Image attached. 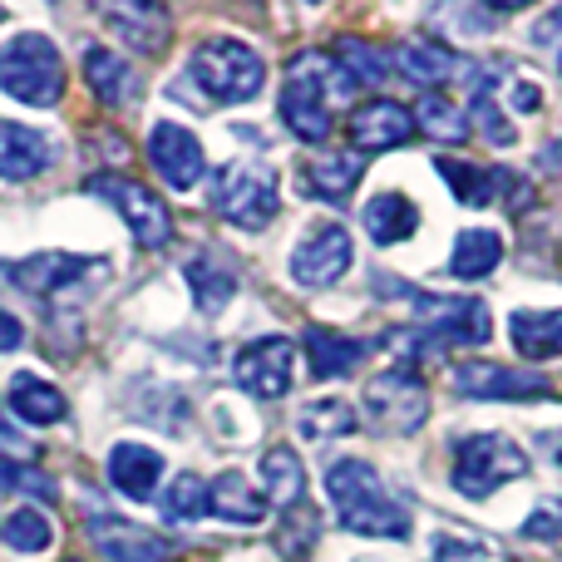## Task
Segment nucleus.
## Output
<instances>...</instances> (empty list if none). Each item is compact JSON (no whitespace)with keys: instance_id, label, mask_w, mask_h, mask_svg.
Segmentation results:
<instances>
[{"instance_id":"nucleus-32","label":"nucleus","mask_w":562,"mask_h":562,"mask_svg":"<svg viewBox=\"0 0 562 562\" xmlns=\"http://www.w3.org/2000/svg\"><path fill=\"white\" fill-rule=\"evenodd\" d=\"M104 20L128 40V45H144L148 55H154V49H164V40H168V15L158 5H128V10L124 5H109Z\"/></svg>"},{"instance_id":"nucleus-11","label":"nucleus","mask_w":562,"mask_h":562,"mask_svg":"<svg viewBox=\"0 0 562 562\" xmlns=\"http://www.w3.org/2000/svg\"><path fill=\"white\" fill-rule=\"evenodd\" d=\"M449 385L464 400H553V380L538 370L494 366V360H464L449 370Z\"/></svg>"},{"instance_id":"nucleus-5","label":"nucleus","mask_w":562,"mask_h":562,"mask_svg":"<svg viewBox=\"0 0 562 562\" xmlns=\"http://www.w3.org/2000/svg\"><path fill=\"white\" fill-rule=\"evenodd\" d=\"M0 89L30 109L59 104V94H65V59H59L55 40L25 30L10 45H0Z\"/></svg>"},{"instance_id":"nucleus-19","label":"nucleus","mask_w":562,"mask_h":562,"mask_svg":"<svg viewBox=\"0 0 562 562\" xmlns=\"http://www.w3.org/2000/svg\"><path fill=\"white\" fill-rule=\"evenodd\" d=\"M109 484L119 488V494L128 498V504H148V498L158 494V479H164V454L148 445H134V439H124V445L109 449Z\"/></svg>"},{"instance_id":"nucleus-46","label":"nucleus","mask_w":562,"mask_h":562,"mask_svg":"<svg viewBox=\"0 0 562 562\" xmlns=\"http://www.w3.org/2000/svg\"><path fill=\"white\" fill-rule=\"evenodd\" d=\"M558 464H562V449H558Z\"/></svg>"},{"instance_id":"nucleus-43","label":"nucleus","mask_w":562,"mask_h":562,"mask_svg":"<svg viewBox=\"0 0 562 562\" xmlns=\"http://www.w3.org/2000/svg\"><path fill=\"white\" fill-rule=\"evenodd\" d=\"M553 40H562V5L548 10V15L533 25V45H553Z\"/></svg>"},{"instance_id":"nucleus-34","label":"nucleus","mask_w":562,"mask_h":562,"mask_svg":"<svg viewBox=\"0 0 562 562\" xmlns=\"http://www.w3.org/2000/svg\"><path fill=\"white\" fill-rule=\"evenodd\" d=\"M415 114V128L419 134H429L435 144H464L469 138V119L454 109V99L445 94H419V104L409 109Z\"/></svg>"},{"instance_id":"nucleus-6","label":"nucleus","mask_w":562,"mask_h":562,"mask_svg":"<svg viewBox=\"0 0 562 562\" xmlns=\"http://www.w3.org/2000/svg\"><path fill=\"white\" fill-rule=\"evenodd\" d=\"M281 193H277V173L272 164H257V158H237V164L217 168L213 178V213L223 223L243 227V233H262L277 217Z\"/></svg>"},{"instance_id":"nucleus-38","label":"nucleus","mask_w":562,"mask_h":562,"mask_svg":"<svg viewBox=\"0 0 562 562\" xmlns=\"http://www.w3.org/2000/svg\"><path fill=\"white\" fill-rule=\"evenodd\" d=\"M316 533H321L316 514H311V508H296V514H286V524H281L277 548H281L286 558H306L311 548H316Z\"/></svg>"},{"instance_id":"nucleus-26","label":"nucleus","mask_w":562,"mask_h":562,"mask_svg":"<svg viewBox=\"0 0 562 562\" xmlns=\"http://www.w3.org/2000/svg\"><path fill=\"white\" fill-rule=\"evenodd\" d=\"M504 262V237L494 227H464L454 237V252H449V277L454 281H484L494 277V267Z\"/></svg>"},{"instance_id":"nucleus-1","label":"nucleus","mask_w":562,"mask_h":562,"mask_svg":"<svg viewBox=\"0 0 562 562\" xmlns=\"http://www.w3.org/2000/svg\"><path fill=\"white\" fill-rule=\"evenodd\" d=\"M326 498L336 524L360 538H409V514L385 494L375 464L366 459H336L326 469Z\"/></svg>"},{"instance_id":"nucleus-4","label":"nucleus","mask_w":562,"mask_h":562,"mask_svg":"<svg viewBox=\"0 0 562 562\" xmlns=\"http://www.w3.org/2000/svg\"><path fill=\"white\" fill-rule=\"evenodd\" d=\"M336 65L321 49H301L286 65V89H281V124L301 144H321L330 134V89H336Z\"/></svg>"},{"instance_id":"nucleus-14","label":"nucleus","mask_w":562,"mask_h":562,"mask_svg":"<svg viewBox=\"0 0 562 562\" xmlns=\"http://www.w3.org/2000/svg\"><path fill=\"white\" fill-rule=\"evenodd\" d=\"M0 272L15 281L20 291H30V296H59V291L79 286L85 277L104 272V262L99 257H75V252H35L25 262H0Z\"/></svg>"},{"instance_id":"nucleus-45","label":"nucleus","mask_w":562,"mask_h":562,"mask_svg":"<svg viewBox=\"0 0 562 562\" xmlns=\"http://www.w3.org/2000/svg\"><path fill=\"white\" fill-rule=\"evenodd\" d=\"M558 75H562V55H558Z\"/></svg>"},{"instance_id":"nucleus-40","label":"nucleus","mask_w":562,"mask_h":562,"mask_svg":"<svg viewBox=\"0 0 562 562\" xmlns=\"http://www.w3.org/2000/svg\"><path fill=\"white\" fill-rule=\"evenodd\" d=\"M518 533L533 538V543H558V538H562V498H543V504L524 518V528H518Z\"/></svg>"},{"instance_id":"nucleus-16","label":"nucleus","mask_w":562,"mask_h":562,"mask_svg":"<svg viewBox=\"0 0 562 562\" xmlns=\"http://www.w3.org/2000/svg\"><path fill=\"white\" fill-rule=\"evenodd\" d=\"M435 168H439V178L454 188V198L464 207H494V203H504L508 193L514 198L528 193V183L518 173H508V168H474V164H464V158H435Z\"/></svg>"},{"instance_id":"nucleus-24","label":"nucleus","mask_w":562,"mask_h":562,"mask_svg":"<svg viewBox=\"0 0 562 562\" xmlns=\"http://www.w3.org/2000/svg\"><path fill=\"white\" fill-rule=\"evenodd\" d=\"M330 65H336V75L346 89H375L390 79V55L375 45V40H360V35H340Z\"/></svg>"},{"instance_id":"nucleus-30","label":"nucleus","mask_w":562,"mask_h":562,"mask_svg":"<svg viewBox=\"0 0 562 562\" xmlns=\"http://www.w3.org/2000/svg\"><path fill=\"white\" fill-rule=\"evenodd\" d=\"M360 173H366V158L360 154H321L306 168V193L321 198V203H340L360 183Z\"/></svg>"},{"instance_id":"nucleus-36","label":"nucleus","mask_w":562,"mask_h":562,"mask_svg":"<svg viewBox=\"0 0 562 562\" xmlns=\"http://www.w3.org/2000/svg\"><path fill=\"white\" fill-rule=\"evenodd\" d=\"M469 114H474V128H479V134H484L494 148H514V144H518V128L508 124V109L498 104V94H494L488 85L474 94V109H469Z\"/></svg>"},{"instance_id":"nucleus-8","label":"nucleus","mask_w":562,"mask_h":562,"mask_svg":"<svg viewBox=\"0 0 562 562\" xmlns=\"http://www.w3.org/2000/svg\"><path fill=\"white\" fill-rule=\"evenodd\" d=\"M366 415L380 435H415L429 419V390L415 380V370H385L366 385Z\"/></svg>"},{"instance_id":"nucleus-13","label":"nucleus","mask_w":562,"mask_h":562,"mask_svg":"<svg viewBox=\"0 0 562 562\" xmlns=\"http://www.w3.org/2000/svg\"><path fill=\"white\" fill-rule=\"evenodd\" d=\"M148 164H154V173L164 178L173 193L198 188L203 183V173H207V158H203L198 134L193 128H183V124H173V119L154 124V134H148Z\"/></svg>"},{"instance_id":"nucleus-10","label":"nucleus","mask_w":562,"mask_h":562,"mask_svg":"<svg viewBox=\"0 0 562 562\" xmlns=\"http://www.w3.org/2000/svg\"><path fill=\"white\" fill-rule=\"evenodd\" d=\"M356 262V243L340 223H316L296 247H291V281L306 291L336 286Z\"/></svg>"},{"instance_id":"nucleus-20","label":"nucleus","mask_w":562,"mask_h":562,"mask_svg":"<svg viewBox=\"0 0 562 562\" xmlns=\"http://www.w3.org/2000/svg\"><path fill=\"white\" fill-rule=\"evenodd\" d=\"M85 79H89V89L99 94V104H109V109H124V104H134V99L144 94V79H138V69L128 65L124 55L104 49V45L85 49Z\"/></svg>"},{"instance_id":"nucleus-28","label":"nucleus","mask_w":562,"mask_h":562,"mask_svg":"<svg viewBox=\"0 0 562 562\" xmlns=\"http://www.w3.org/2000/svg\"><path fill=\"white\" fill-rule=\"evenodd\" d=\"M262 498L267 504H281V508H301V498H306V469H301L296 449L277 445L262 454Z\"/></svg>"},{"instance_id":"nucleus-2","label":"nucleus","mask_w":562,"mask_h":562,"mask_svg":"<svg viewBox=\"0 0 562 562\" xmlns=\"http://www.w3.org/2000/svg\"><path fill=\"white\" fill-rule=\"evenodd\" d=\"M188 79L203 89L207 104H247V99L262 94L267 65L247 40L213 35L193 49V59H188Z\"/></svg>"},{"instance_id":"nucleus-3","label":"nucleus","mask_w":562,"mask_h":562,"mask_svg":"<svg viewBox=\"0 0 562 562\" xmlns=\"http://www.w3.org/2000/svg\"><path fill=\"white\" fill-rule=\"evenodd\" d=\"M528 474V454L498 429H474V435L454 439V464H449V484L464 498H488L504 484Z\"/></svg>"},{"instance_id":"nucleus-31","label":"nucleus","mask_w":562,"mask_h":562,"mask_svg":"<svg viewBox=\"0 0 562 562\" xmlns=\"http://www.w3.org/2000/svg\"><path fill=\"white\" fill-rule=\"evenodd\" d=\"M188 291H193V301H198V311H207V316H213V311H223L227 301L237 296V277L227 272L223 262H217L213 252H198L193 262H188Z\"/></svg>"},{"instance_id":"nucleus-29","label":"nucleus","mask_w":562,"mask_h":562,"mask_svg":"<svg viewBox=\"0 0 562 562\" xmlns=\"http://www.w3.org/2000/svg\"><path fill=\"white\" fill-rule=\"evenodd\" d=\"M508 336H514L518 356L553 360V356H562V311H514Z\"/></svg>"},{"instance_id":"nucleus-21","label":"nucleus","mask_w":562,"mask_h":562,"mask_svg":"<svg viewBox=\"0 0 562 562\" xmlns=\"http://www.w3.org/2000/svg\"><path fill=\"white\" fill-rule=\"evenodd\" d=\"M207 514L223 518V524H262L267 518V498L257 494V484L243 474V469H223V474L207 484Z\"/></svg>"},{"instance_id":"nucleus-42","label":"nucleus","mask_w":562,"mask_h":562,"mask_svg":"<svg viewBox=\"0 0 562 562\" xmlns=\"http://www.w3.org/2000/svg\"><path fill=\"white\" fill-rule=\"evenodd\" d=\"M0 454H5V459H15V464H20V459H30V454H35V445H30V439L20 435L15 425H10V419H5V409H0Z\"/></svg>"},{"instance_id":"nucleus-9","label":"nucleus","mask_w":562,"mask_h":562,"mask_svg":"<svg viewBox=\"0 0 562 562\" xmlns=\"http://www.w3.org/2000/svg\"><path fill=\"white\" fill-rule=\"evenodd\" d=\"M85 188H89V193H99L119 217H124L128 233H134V243L168 247V237H173V217H168L164 198H154L144 183H134V178H119V173H94Z\"/></svg>"},{"instance_id":"nucleus-27","label":"nucleus","mask_w":562,"mask_h":562,"mask_svg":"<svg viewBox=\"0 0 562 562\" xmlns=\"http://www.w3.org/2000/svg\"><path fill=\"white\" fill-rule=\"evenodd\" d=\"M10 415L25 419V425H59V419L69 415V405H65V395H59L49 380L25 375V370H20V375L10 380Z\"/></svg>"},{"instance_id":"nucleus-35","label":"nucleus","mask_w":562,"mask_h":562,"mask_svg":"<svg viewBox=\"0 0 562 562\" xmlns=\"http://www.w3.org/2000/svg\"><path fill=\"white\" fill-rule=\"evenodd\" d=\"M356 409L346 405V400H311V405L296 409V429L306 439H346L356 435Z\"/></svg>"},{"instance_id":"nucleus-17","label":"nucleus","mask_w":562,"mask_h":562,"mask_svg":"<svg viewBox=\"0 0 562 562\" xmlns=\"http://www.w3.org/2000/svg\"><path fill=\"white\" fill-rule=\"evenodd\" d=\"M89 543L99 548L104 562H168L164 538L138 528V524H128V518H114V514L89 518Z\"/></svg>"},{"instance_id":"nucleus-23","label":"nucleus","mask_w":562,"mask_h":562,"mask_svg":"<svg viewBox=\"0 0 562 562\" xmlns=\"http://www.w3.org/2000/svg\"><path fill=\"white\" fill-rule=\"evenodd\" d=\"M390 69H400L409 85H419L425 94H435V85H445V79L459 69V55L445 49V45H435V40H405V45L390 55Z\"/></svg>"},{"instance_id":"nucleus-22","label":"nucleus","mask_w":562,"mask_h":562,"mask_svg":"<svg viewBox=\"0 0 562 562\" xmlns=\"http://www.w3.org/2000/svg\"><path fill=\"white\" fill-rule=\"evenodd\" d=\"M306 356H311V375L316 380H346L366 366L370 340L340 336V330H326V326H311L306 330Z\"/></svg>"},{"instance_id":"nucleus-33","label":"nucleus","mask_w":562,"mask_h":562,"mask_svg":"<svg viewBox=\"0 0 562 562\" xmlns=\"http://www.w3.org/2000/svg\"><path fill=\"white\" fill-rule=\"evenodd\" d=\"M0 543L10 548V553H20V558H30V553H45L49 543H55V524H49L40 508H30V504H20L15 514H5L0 518Z\"/></svg>"},{"instance_id":"nucleus-18","label":"nucleus","mask_w":562,"mask_h":562,"mask_svg":"<svg viewBox=\"0 0 562 562\" xmlns=\"http://www.w3.org/2000/svg\"><path fill=\"white\" fill-rule=\"evenodd\" d=\"M55 164V144L49 134L30 124H15V119H0V178L5 183H30L45 168Z\"/></svg>"},{"instance_id":"nucleus-39","label":"nucleus","mask_w":562,"mask_h":562,"mask_svg":"<svg viewBox=\"0 0 562 562\" xmlns=\"http://www.w3.org/2000/svg\"><path fill=\"white\" fill-rule=\"evenodd\" d=\"M0 488H20V494L35 498H55V479H45L35 464H15V459L0 454Z\"/></svg>"},{"instance_id":"nucleus-47","label":"nucleus","mask_w":562,"mask_h":562,"mask_svg":"<svg viewBox=\"0 0 562 562\" xmlns=\"http://www.w3.org/2000/svg\"><path fill=\"white\" fill-rule=\"evenodd\" d=\"M69 562H75V558H69Z\"/></svg>"},{"instance_id":"nucleus-41","label":"nucleus","mask_w":562,"mask_h":562,"mask_svg":"<svg viewBox=\"0 0 562 562\" xmlns=\"http://www.w3.org/2000/svg\"><path fill=\"white\" fill-rule=\"evenodd\" d=\"M435 562H488V543L484 538H459V533H439L429 543Z\"/></svg>"},{"instance_id":"nucleus-12","label":"nucleus","mask_w":562,"mask_h":562,"mask_svg":"<svg viewBox=\"0 0 562 562\" xmlns=\"http://www.w3.org/2000/svg\"><path fill=\"white\" fill-rule=\"evenodd\" d=\"M291 366H296V346L286 336H262L237 350L233 375L252 400H281L291 390Z\"/></svg>"},{"instance_id":"nucleus-44","label":"nucleus","mask_w":562,"mask_h":562,"mask_svg":"<svg viewBox=\"0 0 562 562\" xmlns=\"http://www.w3.org/2000/svg\"><path fill=\"white\" fill-rule=\"evenodd\" d=\"M20 340H25V326H20L10 311H0V356H5V350H15Z\"/></svg>"},{"instance_id":"nucleus-15","label":"nucleus","mask_w":562,"mask_h":562,"mask_svg":"<svg viewBox=\"0 0 562 562\" xmlns=\"http://www.w3.org/2000/svg\"><path fill=\"white\" fill-rule=\"evenodd\" d=\"M346 134L356 144V154H390V148H405L415 134V114L395 99H370V104L350 109Z\"/></svg>"},{"instance_id":"nucleus-25","label":"nucleus","mask_w":562,"mask_h":562,"mask_svg":"<svg viewBox=\"0 0 562 562\" xmlns=\"http://www.w3.org/2000/svg\"><path fill=\"white\" fill-rule=\"evenodd\" d=\"M360 223H366L370 243L395 247V243H405V237L419 233V207L409 203L405 193H375L366 203V213H360Z\"/></svg>"},{"instance_id":"nucleus-37","label":"nucleus","mask_w":562,"mask_h":562,"mask_svg":"<svg viewBox=\"0 0 562 562\" xmlns=\"http://www.w3.org/2000/svg\"><path fill=\"white\" fill-rule=\"evenodd\" d=\"M164 514L173 518V524H198V518H207V484L198 474H178L164 494Z\"/></svg>"},{"instance_id":"nucleus-7","label":"nucleus","mask_w":562,"mask_h":562,"mask_svg":"<svg viewBox=\"0 0 562 562\" xmlns=\"http://www.w3.org/2000/svg\"><path fill=\"white\" fill-rule=\"evenodd\" d=\"M375 286L385 291V296L415 301L419 330H429L439 346H449V340H454V346H484V340L494 336V316H488V306L479 296H464V301H454V296H425V291L405 286V281H395L390 272H380Z\"/></svg>"}]
</instances>
